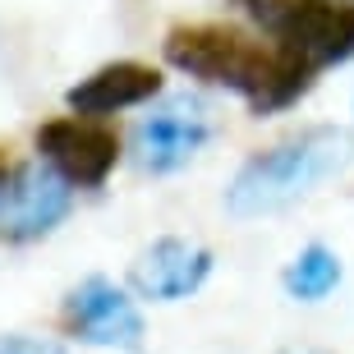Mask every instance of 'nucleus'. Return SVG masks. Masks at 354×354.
Here are the masks:
<instances>
[{
  "instance_id": "f257e3e1",
  "label": "nucleus",
  "mask_w": 354,
  "mask_h": 354,
  "mask_svg": "<svg viewBox=\"0 0 354 354\" xmlns=\"http://www.w3.org/2000/svg\"><path fill=\"white\" fill-rule=\"evenodd\" d=\"M161 55L189 79L239 97L249 115H281L299 106L317 83V69H308L299 55L281 51L263 32L230 24H180L166 32Z\"/></svg>"
},
{
  "instance_id": "f03ea898",
  "label": "nucleus",
  "mask_w": 354,
  "mask_h": 354,
  "mask_svg": "<svg viewBox=\"0 0 354 354\" xmlns=\"http://www.w3.org/2000/svg\"><path fill=\"white\" fill-rule=\"evenodd\" d=\"M354 166V133L341 124H308L281 143L253 152L225 184V212L235 221H258L313 198L322 184Z\"/></svg>"
},
{
  "instance_id": "7ed1b4c3",
  "label": "nucleus",
  "mask_w": 354,
  "mask_h": 354,
  "mask_svg": "<svg viewBox=\"0 0 354 354\" xmlns=\"http://www.w3.org/2000/svg\"><path fill=\"white\" fill-rule=\"evenodd\" d=\"M267 41L299 55L308 69L354 60V0H235Z\"/></svg>"
},
{
  "instance_id": "20e7f679",
  "label": "nucleus",
  "mask_w": 354,
  "mask_h": 354,
  "mask_svg": "<svg viewBox=\"0 0 354 354\" xmlns=\"http://www.w3.org/2000/svg\"><path fill=\"white\" fill-rule=\"evenodd\" d=\"M212 143V111L194 92H166L138 115L129 157L143 175H175Z\"/></svg>"
},
{
  "instance_id": "39448f33",
  "label": "nucleus",
  "mask_w": 354,
  "mask_h": 354,
  "mask_svg": "<svg viewBox=\"0 0 354 354\" xmlns=\"http://www.w3.org/2000/svg\"><path fill=\"white\" fill-rule=\"evenodd\" d=\"M60 331L69 341L92 345V350L138 354L147 336V322H143V308H138L129 286H120L111 276H83L79 286L60 299Z\"/></svg>"
},
{
  "instance_id": "423d86ee",
  "label": "nucleus",
  "mask_w": 354,
  "mask_h": 354,
  "mask_svg": "<svg viewBox=\"0 0 354 354\" xmlns=\"http://www.w3.org/2000/svg\"><path fill=\"white\" fill-rule=\"evenodd\" d=\"M69 212H74V189L51 166H41L37 157L14 161L10 147H0V239L32 244L51 235Z\"/></svg>"
},
{
  "instance_id": "0eeeda50",
  "label": "nucleus",
  "mask_w": 354,
  "mask_h": 354,
  "mask_svg": "<svg viewBox=\"0 0 354 354\" xmlns=\"http://www.w3.org/2000/svg\"><path fill=\"white\" fill-rule=\"evenodd\" d=\"M32 147H37L41 166H51L69 189H102L124 157V138L106 120H88V115L41 120L37 133H32Z\"/></svg>"
},
{
  "instance_id": "6e6552de",
  "label": "nucleus",
  "mask_w": 354,
  "mask_h": 354,
  "mask_svg": "<svg viewBox=\"0 0 354 354\" xmlns=\"http://www.w3.org/2000/svg\"><path fill=\"white\" fill-rule=\"evenodd\" d=\"M212 272H216V258L207 244L184 235H161L133 253L124 286L133 290L138 304H184L207 286Z\"/></svg>"
},
{
  "instance_id": "1a4fd4ad",
  "label": "nucleus",
  "mask_w": 354,
  "mask_h": 354,
  "mask_svg": "<svg viewBox=\"0 0 354 354\" xmlns=\"http://www.w3.org/2000/svg\"><path fill=\"white\" fill-rule=\"evenodd\" d=\"M157 97H166V79L157 65L143 60H111L97 65L92 74H83L74 88L65 92L69 115H88V120H111L138 106H152Z\"/></svg>"
},
{
  "instance_id": "9d476101",
  "label": "nucleus",
  "mask_w": 354,
  "mask_h": 354,
  "mask_svg": "<svg viewBox=\"0 0 354 354\" xmlns=\"http://www.w3.org/2000/svg\"><path fill=\"white\" fill-rule=\"evenodd\" d=\"M341 281H345V263H341V253L327 249V244H304L286 263V272H281V290H286L295 304L331 299Z\"/></svg>"
},
{
  "instance_id": "9b49d317",
  "label": "nucleus",
  "mask_w": 354,
  "mask_h": 354,
  "mask_svg": "<svg viewBox=\"0 0 354 354\" xmlns=\"http://www.w3.org/2000/svg\"><path fill=\"white\" fill-rule=\"evenodd\" d=\"M0 354H69L60 341H46V336H24V331H10L0 336Z\"/></svg>"
},
{
  "instance_id": "f8f14e48",
  "label": "nucleus",
  "mask_w": 354,
  "mask_h": 354,
  "mask_svg": "<svg viewBox=\"0 0 354 354\" xmlns=\"http://www.w3.org/2000/svg\"><path fill=\"white\" fill-rule=\"evenodd\" d=\"M281 354H331V350H317V345H304V350H281Z\"/></svg>"
}]
</instances>
